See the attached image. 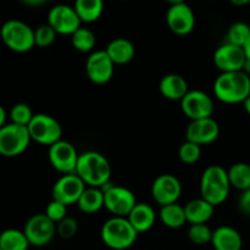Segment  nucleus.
Here are the masks:
<instances>
[{
  "label": "nucleus",
  "mask_w": 250,
  "mask_h": 250,
  "mask_svg": "<svg viewBox=\"0 0 250 250\" xmlns=\"http://www.w3.org/2000/svg\"><path fill=\"white\" fill-rule=\"evenodd\" d=\"M76 175L87 187L102 188L110 182L111 166L107 159L98 151L80 154Z\"/></svg>",
  "instance_id": "obj_2"
},
{
  "label": "nucleus",
  "mask_w": 250,
  "mask_h": 250,
  "mask_svg": "<svg viewBox=\"0 0 250 250\" xmlns=\"http://www.w3.org/2000/svg\"><path fill=\"white\" fill-rule=\"evenodd\" d=\"M250 38V26L246 22H234L227 31L226 43L244 49Z\"/></svg>",
  "instance_id": "obj_30"
},
{
  "label": "nucleus",
  "mask_w": 250,
  "mask_h": 250,
  "mask_svg": "<svg viewBox=\"0 0 250 250\" xmlns=\"http://www.w3.org/2000/svg\"><path fill=\"white\" fill-rule=\"evenodd\" d=\"M243 105H244V110H246L247 114H248L250 116V97L246 100V102L243 103Z\"/></svg>",
  "instance_id": "obj_40"
},
{
  "label": "nucleus",
  "mask_w": 250,
  "mask_h": 250,
  "mask_svg": "<svg viewBox=\"0 0 250 250\" xmlns=\"http://www.w3.org/2000/svg\"><path fill=\"white\" fill-rule=\"evenodd\" d=\"M81 23L82 22L75 7L70 5H55L48 12V24L61 36H72L78 28H81Z\"/></svg>",
  "instance_id": "obj_13"
},
{
  "label": "nucleus",
  "mask_w": 250,
  "mask_h": 250,
  "mask_svg": "<svg viewBox=\"0 0 250 250\" xmlns=\"http://www.w3.org/2000/svg\"><path fill=\"white\" fill-rule=\"evenodd\" d=\"M138 232L132 227L127 217L112 216L104 222L100 231L102 241L112 250L131 248L138 238Z\"/></svg>",
  "instance_id": "obj_4"
},
{
  "label": "nucleus",
  "mask_w": 250,
  "mask_h": 250,
  "mask_svg": "<svg viewBox=\"0 0 250 250\" xmlns=\"http://www.w3.org/2000/svg\"><path fill=\"white\" fill-rule=\"evenodd\" d=\"M78 221L75 217L67 216L56 225V234L62 239H71L77 234Z\"/></svg>",
  "instance_id": "obj_35"
},
{
  "label": "nucleus",
  "mask_w": 250,
  "mask_h": 250,
  "mask_svg": "<svg viewBox=\"0 0 250 250\" xmlns=\"http://www.w3.org/2000/svg\"><path fill=\"white\" fill-rule=\"evenodd\" d=\"M100 189L104 193V208L114 216L127 217L136 207V195L128 188L109 182Z\"/></svg>",
  "instance_id": "obj_7"
},
{
  "label": "nucleus",
  "mask_w": 250,
  "mask_h": 250,
  "mask_svg": "<svg viewBox=\"0 0 250 250\" xmlns=\"http://www.w3.org/2000/svg\"><path fill=\"white\" fill-rule=\"evenodd\" d=\"M78 158H80V154L77 153L75 146L67 141L61 139L58 143L49 146V163L58 172L62 173V175L76 173Z\"/></svg>",
  "instance_id": "obj_11"
},
{
  "label": "nucleus",
  "mask_w": 250,
  "mask_h": 250,
  "mask_svg": "<svg viewBox=\"0 0 250 250\" xmlns=\"http://www.w3.org/2000/svg\"><path fill=\"white\" fill-rule=\"evenodd\" d=\"M29 246L23 231L7 229L0 233V248L2 250H28Z\"/></svg>",
  "instance_id": "obj_27"
},
{
  "label": "nucleus",
  "mask_w": 250,
  "mask_h": 250,
  "mask_svg": "<svg viewBox=\"0 0 250 250\" xmlns=\"http://www.w3.org/2000/svg\"><path fill=\"white\" fill-rule=\"evenodd\" d=\"M229 173L222 166H208L200 180V198L212 207L226 202L229 194Z\"/></svg>",
  "instance_id": "obj_3"
},
{
  "label": "nucleus",
  "mask_w": 250,
  "mask_h": 250,
  "mask_svg": "<svg viewBox=\"0 0 250 250\" xmlns=\"http://www.w3.org/2000/svg\"><path fill=\"white\" fill-rule=\"evenodd\" d=\"M23 232L31 246L44 247L55 237L56 225L45 214H36L27 220Z\"/></svg>",
  "instance_id": "obj_12"
},
{
  "label": "nucleus",
  "mask_w": 250,
  "mask_h": 250,
  "mask_svg": "<svg viewBox=\"0 0 250 250\" xmlns=\"http://www.w3.org/2000/svg\"><path fill=\"white\" fill-rule=\"evenodd\" d=\"M115 63L104 50L93 51L85 62V73L94 84H105L114 76Z\"/></svg>",
  "instance_id": "obj_15"
},
{
  "label": "nucleus",
  "mask_w": 250,
  "mask_h": 250,
  "mask_svg": "<svg viewBox=\"0 0 250 250\" xmlns=\"http://www.w3.org/2000/svg\"><path fill=\"white\" fill-rule=\"evenodd\" d=\"M85 188L87 186L76 173L63 175L54 185L51 195L53 200L62 203L63 205L68 207V205L77 204Z\"/></svg>",
  "instance_id": "obj_14"
},
{
  "label": "nucleus",
  "mask_w": 250,
  "mask_h": 250,
  "mask_svg": "<svg viewBox=\"0 0 250 250\" xmlns=\"http://www.w3.org/2000/svg\"><path fill=\"white\" fill-rule=\"evenodd\" d=\"M211 244L215 250H242L243 238L233 227L220 226L212 233Z\"/></svg>",
  "instance_id": "obj_20"
},
{
  "label": "nucleus",
  "mask_w": 250,
  "mask_h": 250,
  "mask_svg": "<svg viewBox=\"0 0 250 250\" xmlns=\"http://www.w3.org/2000/svg\"><path fill=\"white\" fill-rule=\"evenodd\" d=\"M159 90L166 99L178 100V102H181L189 92L186 78L177 73H168L164 76L159 84Z\"/></svg>",
  "instance_id": "obj_19"
},
{
  "label": "nucleus",
  "mask_w": 250,
  "mask_h": 250,
  "mask_svg": "<svg viewBox=\"0 0 250 250\" xmlns=\"http://www.w3.org/2000/svg\"><path fill=\"white\" fill-rule=\"evenodd\" d=\"M187 222L190 225L207 224L215 212V207L204 199H193L185 205Z\"/></svg>",
  "instance_id": "obj_23"
},
{
  "label": "nucleus",
  "mask_w": 250,
  "mask_h": 250,
  "mask_svg": "<svg viewBox=\"0 0 250 250\" xmlns=\"http://www.w3.org/2000/svg\"><path fill=\"white\" fill-rule=\"evenodd\" d=\"M78 209L84 214H95L104 208V193L100 188L87 187L77 202Z\"/></svg>",
  "instance_id": "obj_24"
},
{
  "label": "nucleus",
  "mask_w": 250,
  "mask_h": 250,
  "mask_svg": "<svg viewBox=\"0 0 250 250\" xmlns=\"http://www.w3.org/2000/svg\"><path fill=\"white\" fill-rule=\"evenodd\" d=\"M244 51H246L247 59H248V60H250V38H249V41L247 42L246 46H244Z\"/></svg>",
  "instance_id": "obj_39"
},
{
  "label": "nucleus",
  "mask_w": 250,
  "mask_h": 250,
  "mask_svg": "<svg viewBox=\"0 0 250 250\" xmlns=\"http://www.w3.org/2000/svg\"><path fill=\"white\" fill-rule=\"evenodd\" d=\"M105 51L115 65H126L131 62L136 55V48L133 43L126 38L112 39L107 44Z\"/></svg>",
  "instance_id": "obj_22"
},
{
  "label": "nucleus",
  "mask_w": 250,
  "mask_h": 250,
  "mask_svg": "<svg viewBox=\"0 0 250 250\" xmlns=\"http://www.w3.org/2000/svg\"><path fill=\"white\" fill-rule=\"evenodd\" d=\"M44 214H45L54 224L58 225L59 222L62 221L65 217H67V207L60 202L51 200V202L46 205V209Z\"/></svg>",
  "instance_id": "obj_36"
},
{
  "label": "nucleus",
  "mask_w": 250,
  "mask_h": 250,
  "mask_svg": "<svg viewBox=\"0 0 250 250\" xmlns=\"http://www.w3.org/2000/svg\"><path fill=\"white\" fill-rule=\"evenodd\" d=\"M212 233L214 231H211V229L207 224L190 225L188 229V238L193 244L205 246L208 243H211Z\"/></svg>",
  "instance_id": "obj_31"
},
{
  "label": "nucleus",
  "mask_w": 250,
  "mask_h": 250,
  "mask_svg": "<svg viewBox=\"0 0 250 250\" xmlns=\"http://www.w3.org/2000/svg\"><path fill=\"white\" fill-rule=\"evenodd\" d=\"M181 109L190 121H195V120L212 117L215 105L214 100L208 93L194 89L189 90L187 95L181 100Z\"/></svg>",
  "instance_id": "obj_9"
},
{
  "label": "nucleus",
  "mask_w": 250,
  "mask_h": 250,
  "mask_svg": "<svg viewBox=\"0 0 250 250\" xmlns=\"http://www.w3.org/2000/svg\"><path fill=\"white\" fill-rule=\"evenodd\" d=\"M238 208L242 214L250 216V188L242 192L238 199Z\"/></svg>",
  "instance_id": "obj_37"
},
{
  "label": "nucleus",
  "mask_w": 250,
  "mask_h": 250,
  "mask_svg": "<svg viewBox=\"0 0 250 250\" xmlns=\"http://www.w3.org/2000/svg\"><path fill=\"white\" fill-rule=\"evenodd\" d=\"M166 23L172 33L187 36L195 27V15L192 7L185 1H172L166 12Z\"/></svg>",
  "instance_id": "obj_10"
},
{
  "label": "nucleus",
  "mask_w": 250,
  "mask_h": 250,
  "mask_svg": "<svg viewBox=\"0 0 250 250\" xmlns=\"http://www.w3.org/2000/svg\"><path fill=\"white\" fill-rule=\"evenodd\" d=\"M81 22L93 23L100 19L104 10L102 0H77L73 5Z\"/></svg>",
  "instance_id": "obj_26"
},
{
  "label": "nucleus",
  "mask_w": 250,
  "mask_h": 250,
  "mask_svg": "<svg viewBox=\"0 0 250 250\" xmlns=\"http://www.w3.org/2000/svg\"><path fill=\"white\" fill-rule=\"evenodd\" d=\"M246 61L247 55L244 49L229 43L222 44L214 53V63L221 73L243 71Z\"/></svg>",
  "instance_id": "obj_17"
},
{
  "label": "nucleus",
  "mask_w": 250,
  "mask_h": 250,
  "mask_svg": "<svg viewBox=\"0 0 250 250\" xmlns=\"http://www.w3.org/2000/svg\"><path fill=\"white\" fill-rule=\"evenodd\" d=\"M214 94L225 104H243L250 97V77L243 71L220 73L214 82Z\"/></svg>",
  "instance_id": "obj_1"
},
{
  "label": "nucleus",
  "mask_w": 250,
  "mask_h": 250,
  "mask_svg": "<svg viewBox=\"0 0 250 250\" xmlns=\"http://www.w3.org/2000/svg\"><path fill=\"white\" fill-rule=\"evenodd\" d=\"M127 220L138 233L148 232L155 225L156 215L153 208L146 203H137L129 212Z\"/></svg>",
  "instance_id": "obj_21"
},
{
  "label": "nucleus",
  "mask_w": 250,
  "mask_h": 250,
  "mask_svg": "<svg viewBox=\"0 0 250 250\" xmlns=\"http://www.w3.org/2000/svg\"><path fill=\"white\" fill-rule=\"evenodd\" d=\"M27 128L32 141L42 146H51L61 141L62 137V127L60 122L55 117L46 114H34Z\"/></svg>",
  "instance_id": "obj_8"
},
{
  "label": "nucleus",
  "mask_w": 250,
  "mask_h": 250,
  "mask_svg": "<svg viewBox=\"0 0 250 250\" xmlns=\"http://www.w3.org/2000/svg\"><path fill=\"white\" fill-rule=\"evenodd\" d=\"M26 4L27 5H42V4H44V1H41V0H38V1H27Z\"/></svg>",
  "instance_id": "obj_42"
},
{
  "label": "nucleus",
  "mask_w": 250,
  "mask_h": 250,
  "mask_svg": "<svg viewBox=\"0 0 250 250\" xmlns=\"http://www.w3.org/2000/svg\"><path fill=\"white\" fill-rule=\"evenodd\" d=\"M0 250H2V249H1V248H0Z\"/></svg>",
  "instance_id": "obj_43"
},
{
  "label": "nucleus",
  "mask_w": 250,
  "mask_h": 250,
  "mask_svg": "<svg viewBox=\"0 0 250 250\" xmlns=\"http://www.w3.org/2000/svg\"><path fill=\"white\" fill-rule=\"evenodd\" d=\"M56 36L58 33L54 31L53 27L49 26L48 23L42 24L34 29V43L39 48H48L55 42Z\"/></svg>",
  "instance_id": "obj_34"
},
{
  "label": "nucleus",
  "mask_w": 250,
  "mask_h": 250,
  "mask_svg": "<svg viewBox=\"0 0 250 250\" xmlns=\"http://www.w3.org/2000/svg\"><path fill=\"white\" fill-rule=\"evenodd\" d=\"M159 217L166 227L172 229H181L185 226V224H187L185 207L180 205L178 203L161 207L160 211H159Z\"/></svg>",
  "instance_id": "obj_25"
},
{
  "label": "nucleus",
  "mask_w": 250,
  "mask_h": 250,
  "mask_svg": "<svg viewBox=\"0 0 250 250\" xmlns=\"http://www.w3.org/2000/svg\"><path fill=\"white\" fill-rule=\"evenodd\" d=\"M182 193V185L176 176L170 173H164L154 180L151 186L153 199L160 207L175 204L180 199Z\"/></svg>",
  "instance_id": "obj_16"
},
{
  "label": "nucleus",
  "mask_w": 250,
  "mask_h": 250,
  "mask_svg": "<svg viewBox=\"0 0 250 250\" xmlns=\"http://www.w3.org/2000/svg\"><path fill=\"white\" fill-rule=\"evenodd\" d=\"M5 121H6V111H5L4 107L0 105V128H1V127H4L5 125H6V124H5Z\"/></svg>",
  "instance_id": "obj_38"
},
{
  "label": "nucleus",
  "mask_w": 250,
  "mask_h": 250,
  "mask_svg": "<svg viewBox=\"0 0 250 250\" xmlns=\"http://www.w3.org/2000/svg\"><path fill=\"white\" fill-rule=\"evenodd\" d=\"M1 41L15 53H27L32 50L34 43V29L21 20H9L0 28Z\"/></svg>",
  "instance_id": "obj_5"
},
{
  "label": "nucleus",
  "mask_w": 250,
  "mask_h": 250,
  "mask_svg": "<svg viewBox=\"0 0 250 250\" xmlns=\"http://www.w3.org/2000/svg\"><path fill=\"white\" fill-rule=\"evenodd\" d=\"M34 114L32 112V109L24 103H19V104L14 105L10 110V119H11V124L19 125V126L28 127L31 124L32 119H33Z\"/></svg>",
  "instance_id": "obj_32"
},
{
  "label": "nucleus",
  "mask_w": 250,
  "mask_h": 250,
  "mask_svg": "<svg viewBox=\"0 0 250 250\" xmlns=\"http://www.w3.org/2000/svg\"><path fill=\"white\" fill-rule=\"evenodd\" d=\"M220 136V126L212 117L190 121L186 131V141L203 146L216 141Z\"/></svg>",
  "instance_id": "obj_18"
},
{
  "label": "nucleus",
  "mask_w": 250,
  "mask_h": 250,
  "mask_svg": "<svg viewBox=\"0 0 250 250\" xmlns=\"http://www.w3.org/2000/svg\"><path fill=\"white\" fill-rule=\"evenodd\" d=\"M28 128L15 124H6L0 128V155L6 158L21 155L31 143Z\"/></svg>",
  "instance_id": "obj_6"
},
{
  "label": "nucleus",
  "mask_w": 250,
  "mask_h": 250,
  "mask_svg": "<svg viewBox=\"0 0 250 250\" xmlns=\"http://www.w3.org/2000/svg\"><path fill=\"white\" fill-rule=\"evenodd\" d=\"M233 5H247L249 4V0H232Z\"/></svg>",
  "instance_id": "obj_41"
},
{
  "label": "nucleus",
  "mask_w": 250,
  "mask_h": 250,
  "mask_svg": "<svg viewBox=\"0 0 250 250\" xmlns=\"http://www.w3.org/2000/svg\"><path fill=\"white\" fill-rule=\"evenodd\" d=\"M200 156H202V146L192 142L186 141L185 143L181 144L178 149V158L183 164H187V165L198 163Z\"/></svg>",
  "instance_id": "obj_33"
},
{
  "label": "nucleus",
  "mask_w": 250,
  "mask_h": 250,
  "mask_svg": "<svg viewBox=\"0 0 250 250\" xmlns=\"http://www.w3.org/2000/svg\"><path fill=\"white\" fill-rule=\"evenodd\" d=\"M231 187L236 189L244 190L250 188V165L247 163H237L227 171Z\"/></svg>",
  "instance_id": "obj_28"
},
{
  "label": "nucleus",
  "mask_w": 250,
  "mask_h": 250,
  "mask_svg": "<svg viewBox=\"0 0 250 250\" xmlns=\"http://www.w3.org/2000/svg\"><path fill=\"white\" fill-rule=\"evenodd\" d=\"M72 46L80 53H90L95 48L97 37L90 29L81 27L71 36Z\"/></svg>",
  "instance_id": "obj_29"
}]
</instances>
